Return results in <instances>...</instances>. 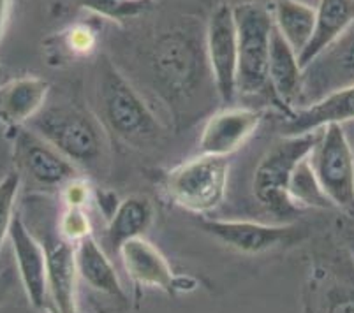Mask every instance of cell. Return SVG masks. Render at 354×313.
Wrapping results in <instances>:
<instances>
[{
    "label": "cell",
    "mask_w": 354,
    "mask_h": 313,
    "mask_svg": "<svg viewBox=\"0 0 354 313\" xmlns=\"http://www.w3.org/2000/svg\"><path fill=\"white\" fill-rule=\"evenodd\" d=\"M301 313H354V260L337 236L312 247Z\"/></svg>",
    "instance_id": "277c9868"
},
{
    "label": "cell",
    "mask_w": 354,
    "mask_h": 313,
    "mask_svg": "<svg viewBox=\"0 0 354 313\" xmlns=\"http://www.w3.org/2000/svg\"><path fill=\"white\" fill-rule=\"evenodd\" d=\"M9 240L28 303L39 312H48V259L43 243L20 215L12 220Z\"/></svg>",
    "instance_id": "4fadbf2b"
},
{
    "label": "cell",
    "mask_w": 354,
    "mask_h": 313,
    "mask_svg": "<svg viewBox=\"0 0 354 313\" xmlns=\"http://www.w3.org/2000/svg\"><path fill=\"white\" fill-rule=\"evenodd\" d=\"M118 254H120L122 264L127 271L129 278L136 285L156 287L169 296L182 289L166 257L160 254L159 248L153 247L145 238L125 241Z\"/></svg>",
    "instance_id": "2e32d148"
},
{
    "label": "cell",
    "mask_w": 354,
    "mask_h": 313,
    "mask_svg": "<svg viewBox=\"0 0 354 313\" xmlns=\"http://www.w3.org/2000/svg\"><path fill=\"white\" fill-rule=\"evenodd\" d=\"M11 134L15 169L21 174L24 183L39 192H60L67 183L82 176L78 167L30 127H15Z\"/></svg>",
    "instance_id": "9c48e42d"
},
{
    "label": "cell",
    "mask_w": 354,
    "mask_h": 313,
    "mask_svg": "<svg viewBox=\"0 0 354 313\" xmlns=\"http://www.w3.org/2000/svg\"><path fill=\"white\" fill-rule=\"evenodd\" d=\"M354 25V0H319L310 43L300 55L301 69L314 62L326 48Z\"/></svg>",
    "instance_id": "d6986e66"
},
{
    "label": "cell",
    "mask_w": 354,
    "mask_h": 313,
    "mask_svg": "<svg viewBox=\"0 0 354 313\" xmlns=\"http://www.w3.org/2000/svg\"><path fill=\"white\" fill-rule=\"evenodd\" d=\"M321 129L305 134L284 135L263 155L254 173V198L279 224H292L304 209L289 196V182L296 166L307 159Z\"/></svg>",
    "instance_id": "3957f363"
},
{
    "label": "cell",
    "mask_w": 354,
    "mask_h": 313,
    "mask_svg": "<svg viewBox=\"0 0 354 313\" xmlns=\"http://www.w3.org/2000/svg\"><path fill=\"white\" fill-rule=\"evenodd\" d=\"M4 83V69H2V66H0V85Z\"/></svg>",
    "instance_id": "d6a6232c"
},
{
    "label": "cell",
    "mask_w": 354,
    "mask_h": 313,
    "mask_svg": "<svg viewBox=\"0 0 354 313\" xmlns=\"http://www.w3.org/2000/svg\"><path fill=\"white\" fill-rule=\"evenodd\" d=\"M273 25L300 57L310 43L315 28V8L301 0H277Z\"/></svg>",
    "instance_id": "603a6c76"
},
{
    "label": "cell",
    "mask_w": 354,
    "mask_h": 313,
    "mask_svg": "<svg viewBox=\"0 0 354 313\" xmlns=\"http://www.w3.org/2000/svg\"><path fill=\"white\" fill-rule=\"evenodd\" d=\"M337 238H339L340 243L344 245V248L347 250L351 259L354 260V218L353 217H344L337 222Z\"/></svg>",
    "instance_id": "f546056e"
},
{
    "label": "cell",
    "mask_w": 354,
    "mask_h": 313,
    "mask_svg": "<svg viewBox=\"0 0 354 313\" xmlns=\"http://www.w3.org/2000/svg\"><path fill=\"white\" fill-rule=\"evenodd\" d=\"M97 118L106 132L125 144L153 146L162 137L164 127L136 88L108 60L99 66L95 83Z\"/></svg>",
    "instance_id": "6da1fadb"
},
{
    "label": "cell",
    "mask_w": 354,
    "mask_h": 313,
    "mask_svg": "<svg viewBox=\"0 0 354 313\" xmlns=\"http://www.w3.org/2000/svg\"><path fill=\"white\" fill-rule=\"evenodd\" d=\"M238 37V93L250 95L268 85L273 16L256 2L234 6Z\"/></svg>",
    "instance_id": "52a82bcc"
},
{
    "label": "cell",
    "mask_w": 354,
    "mask_h": 313,
    "mask_svg": "<svg viewBox=\"0 0 354 313\" xmlns=\"http://www.w3.org/2000/svg\"><path fill=\"white\" fill-rule=\"evenodd\" d=\"M198 50L191 39L182 34L166 35L159 41L153 55L156 74L160 77L164 88L169 95L187 93L198 79Z\"/></svg>",
    "instance_id": "9a60e30c"
},
{
    "label": "cell",
    "mask_w": 354,
    "mask_h": 313,
    "mask_svg": "<svg viewBox=\"0 0 354 313\" xmlns=\"http://www.w3.org/2000/svg\"><path fill=\"white\" fill-rule=\"evenodd\" d=\"M207 62L222 102L231 104L238 93V37L231 6H218L207 27Z\"/></svg>",
    "instance_id": "8fae6325"
},
{
    "label": "cell",
    "mask_w": 354,
    "mask_h": 313,
    "mask_svg": "<svg viewBox=\"0 0 354 313\" xmlns=\"http://www.w3.org/2000/svg\"><path fill=\"white\" fill-rule=\"evenodd\" d=\"M230 183V160L221 155H198L164 176V192L176 206L207 215L224 202Z\"/></svg>",
    "instance_id": "5b68a950"
},
{
    "label": "cell",
    "mask_w": 354,
    "mask_h": 313,
    "mask_svg": "<svg viewBox=\"0 0 354 313\" xmlns=\"http://www.w3.org/2000/svg\"><path fill=\"white\" fill-rule=\"evenodd\" d=\"M76 269H78V278L88 289L94 290L95 294L104 296L115 305L127 308L129 299L117 271L104 248L95 241L92 234L76 243Z\"/></svg>",
    "instance_id": "e0dca14e"
},
{
    "label": "cell",
    "mask_w": 354,
    "mask_h": 313,
    "mask_svg": "<svg viewBox=\"0 0 354 313\" xmlns=\"http://www.w3.org/2000/svg\"><path fill=\"white\" fill-rule=\"evenodd\" d=\"M30 211L32 222L27 225L43 243L48 259V313H78L76 245L59 232V217L50 220L44 215L43 202H32Z\"/></svg>",
    "instance_id": "8992f818"
},
{
    "label": "cell",
    "mask_w": 354,
    "mask_h": 313,
    "mask_svg": "<svg viewBox=\"0 0 354 313\" xmlns=\"http://www.w3.org/2000/svg\"><path fill=\"white\" fill-rule=\"evenodd\" d=\"M354 85V25L304 69L301 101L310 106ZM304 106V108H305Z\"/></svg>",
    "instance_id": "7c38bea8"
},
{
    "label": "cell",
    "mask_w": 354,
    "mask_h": 313,
    "mask_svg": "<svg viewBox=\"0 0 354 313\" xmlns=\"http://www.w3.org/2000/svg\"><path fill=\"white\" fill-rule=\"evenodd\" d=\"M67 44L74 53H88L95 44V35L88 27H74L67 34Z\"/></svg>",
    "instance_id": "f1b7e54d"
},
{
    "label": "cell",
    "mask_w": 354,
    "mask_h": 313,
    "mask_svg": "<svg viewBox=\"0 0 354 313\" xmlns=\"http://www.w3.org/2000/svg\"><path fill=\"white\" fill-rule=\"evenodd\" d=\"M199 227L224 247L245 256H263L282 248H291L308 238L307 229L295 224L201 218Z\"/></svg>",
    "instance_id": "30bf717a"
},
{
    "label": "cell",
    "mask_w": 354,
    "mask_h": 313,
    "mask_svg": "<svg viewBox=\"0 0 354 313\" xmlns=\"http://www.w3.org/2000/svg\"><path fill=\"white\" fill-rule=\"evenodd\" d=\"M268 83L273 92L288 106L301 101L304 92V69L300 66V57L288 44L281 32L273 25L272 44L268 58Z\"/></svg>",
    "instance_id": "ffe728a7"
},
{
    "label": "cell",
    "mask_w": 354,
    "mask_h": 313,
    "mask_svg": "<svg viewBox=\"0 0 354 313\" xmlns=\"http://www.w3.org/2000/svg\"><path fill=\"white\" fill-rule=\"evenodd\" d=\"M265 111L250 108H224L212 115L199 135V153L227 155L240 150L252 137Z\"/></svg>",
    "instance_id": "5bb4252c"
},
{
    "label": "cell",
    "mask_w": 354,
    "mask_h": 313,
    "mask_svg": "<svg viewBox=\"0 0 354 313\" xmlns=\"http://www.w3.org/2000/svg\"><path fill=\"white\" fill-rule=\"evenodd\" d=\"M59 232L76 245L82 241L83 238L92 234V225H90V218L86 215L85 208H66L59 215Z\"/></svg>",
    "instance_id": "4316f807"
},
{
    "label": "cell",
    "mask_w": 354,
    "mask_h": 313,
    "mask_svg": "<svg viewBox=\"0 0 354 313\" xmlns=\"http://www.w3.org/2000/svg\"><path fill=\"white\" fill-rule=\"evenodd\" d=\"M153 220V206L147 198L131 196L118 202L113 217L108 220L106 241L111 252L120 250L125 241L143 238Z\"/></svg>",
    "instance_id": "7402d4cb"
},
{
    "label": "cell",
    "mask_w": 354,
    "mask_h": 313,
    "mask_svg": "<svg viewBox=\"0 0 354 313\" xmlns=\"http://www.w3.org/2000/svg\"><path fill=\"white\" fill-rule=\"evenodd\" d=\"M9 12H11V0H0V39H2L6 32Z\"/></svg>",
    "instance_id": "1f68e13d"
},
{
    "label": "cell",
    "mask_w": 354,
    "mask_h": 313,
    "mask_svg": "<svg viewBox=\"0 0 354 313\" xmlns=\"http://www.w3.org/2000/svg\"><path fill=\"white\" fill-rule=\"evenodd\" d=\"M289 196L301 209L333 208L331 201L328 199L326 193L323 192L317 178H315L310 162H308V157L296 166L295 173L291 176V182H289Z\"/></svg>",
    "instance_id": "cb8c5ba5"
},
{
    "label": "cell",
    "mask_w": 354,
    "mask_h": 313,
    "mask_svg": "<svg viewBox=\"0 0 354 313\" xmlns=\"http://www.w3.org/2000/svg\"><path fill=\"white\" fill-rule=\"evenodd\" d=\"M21 187H24V180L16 169L9 171L4 178H0V259H2L6 238L9 236L12 220L16 217L15 208Z\"/></svg>",
    "instance_id": "d4e9b609"
},
{
    "label": "cell",
    "mask_w": 354,
    "mask_h": 313,
    "mask_svg": "<svg viewBox=\"0 0 354 313\" xmlns=\"http://www.w3.org/2000/svg\"><path fill=\"white\" fill-rule=\"evenodd\" d=\"M28 127L43 135L78 169L99 173L108 155V132L86 109L78 106H55L35 115Z\"/></svg>",
    "instance_id": "7a4b0ae2"
},
{
    "label": "cell",
    "mask_w": 354,
    "mask_h": 313,
    "mask_svg": "<svg viewBox=\"0 0 354 313\" xmlns=\"http://www.w3.org/2000/svg\"><path fill=\"white\" fill-rule=\"evenodd\" d=\"M60 196L66 208H85L92 198V190L88 182L83 176H78L60 190Z\"/></svg>",
    "instance_id": "83f0119b"
},
{
    "label": "cell",
    "mask_w": 354,
    "mask_h": 313,
    "mask_svg": "<svg viewBox=\"0 0 354 313\" xmlns=\"http://www.w3.org/2000/svg\"><path fill=\"white\" fill-rule=\"evenodd\" d=\"M308 162L333 208L354 211V153L342 125L321 127Z\"/></svg>",
    "instance_id": "ba28073f"
},
{
    "label": "cell",
    "mask_w": 354,
    "mask_h": 313,
    "mask_svg": "<svg viewBox=\"0 0 354 313\" xmlns=\"http://www.w3.org/2000/svg\"><path fill=\"white\" fill-rule=\"evenodd\" d=\"M351 120H354V85L292 113L284 127V135L305 134L328 124L342 125Z\"/></svg>",
    "instance_id": "44dd1931"
},
{
    "label": "cell",
    "mask_w": 354,
    "mask_h": 313,
    "mask_svg": "<svg viewBox=\"0 0 354 313\" xmlns=\"http://www.w3.org/2000/svg\"><path fill=\"white\" fill-rule=\"evenodd\" d=\"M50 83L37 76H21L0 85V124L24 127L46 104Z\"/></svg>",
    "instance_id": "ac0fdd59"
},
{
    "label": "cell",
    "mask_w": 354,
    "mask_h": 313,
    "mask_svg": "<svg viewBox=\"0 0 354 313\" xmlns=\"http://www.w3.org/2000/svg\"><path fill=\"white\" fill-rule=\"evenodd\" d=\"M124 2H134L136 4V2H147V0H124Z\"/></svg>",
    "instance_id": "836d02e7"
},
{
    "label": "cell",
    "mask_w": 354,
    "mask_h": 313,
    "mask_svg": "<svg viewBox=\"0 0 354 313\" xmlns=\"http://www.w3.org/2000/svg\"><path fill=\"white\" fill-rule=\"evenodd\" d=\"M78 4L88 11L109 19H127L136 18L140 12L145 11L147 2H124V0H78Z\"/></svg>",
    "instance_id": "484cf974"
},
{
    "label": "cell",
    "mask_w": 354,
    "mask_h": 313,
    "mask_svg": "<svg viewBox=\"0 0 354 313\" xmlns=\"http://www.w3.org/2000/svg\"><path fill=\"white\" fill-rule=\"evenodd\" d=\"M15 289V275L11 269L0 271V306L9 301Z\"/></svg>",
    "instance_id": "4dcf8cb0"
}]
</instances>
